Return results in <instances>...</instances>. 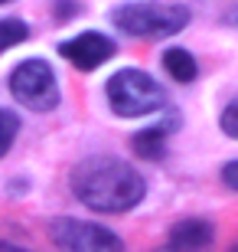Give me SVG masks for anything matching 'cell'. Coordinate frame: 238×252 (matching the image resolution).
<instances>
[{"label": "cell", "instance_id": "obj_1", "mask_svg": "<svg viewBox=\"0 0 238 252\" xmlns=\"http://www.w3.org/2000/svg\"><path fill=\"white\" fill-rule=\"evenodd\" d=\"M144 177L118 158H88L72 170V193L98 213H124L144 200Z\"/></svg>", "mask_w": 238, "mask_h": 252}, {"label": "cell", "instance_id": "obj_2", "mask_svg": "<svg viewBox=\"0 0 238 252\" xmlns=\"http://www.w3.org/2000/svg\"><path fill=\"white\" fill-rule=\"evenodd\" d=\"M111 23L131 36H173L189 23V7L134 0V3H121L111 10Z\"/></svg>", "mask_w": 238, "mask_h": 252}, {"label": "cell", "instance_id": "obj_3", "mask_svg": "<svg viewBox=\"0 0 238 252\" xmlns=\"http://www.w3.org/2000/svg\"><path fill=\"white\" fill-rule=\"evenodd\" d=\"M108 105L121 118H140V115L160 112L166 105V92L157 79H150L140 69H121L108 79Z\"/></svg>", "mask_w": 238, "mask_h": 252}, {"label": "cell", "instance_id": "obj_4", "mask_svg": "<svg viewBox=\"0 0 238 252\" xmlns=\"http://www.w3.org/2000/svg\"><path fill=\"white\" fill-rule=\"evenodd\" d=\"M10 92L20 105L33 112H53L59 105V82L46 59H26L10 75Z\"/></svg>", "mask_w": 238, "mask_h": 252}, {"label": "cell", "instance_id": "obj_5", "mask_svg": "<svg viewBox=\"0 0 238 252\" xmlns=\"http://www.w3.org/2000/svg\"><path fill=\"white\" fill-rule=\"evenodd\" d=\"M49 239L59 252H124V243L98 223H85L72 216H59L49 223Z\"/></svg>", "mask_w": 238, "mask_h": 252}, {"label": "cell", "instance_id": "obj_6", "mask_svg": "<svg viewBox=\"0 0 238 252\" xmlns=\"http://www.w3.org/2000/svg\"><path fill=\"white\" fill-rule=\"evenodd\" d=\"M114 43H111L105 33H82V36L75 39H65V43H59V56H65L69 63L75 65V69H85V72H92V69H98L101 63H108L111 56H114Z\"/></svg>", "mask_w": 238, "mask_h": 252}, {"label": "cell", "instance_id": "obj_7", "mask_svg": "<svg viewBox=\"0 0 238 252\" xmlns=\"http://www.w3.org/2000/svg\"><path fill=\"white\" fill-rule=\"evenodd\" d=\"M215 239V229L206 220H183L170 229L166 239V252H202L209 249V243Z\"/></svg>", "mask_w": 238, "mask_h": 252}, {"label": "cell", "instance_id": "obj_8", "mask_svg": "<svg viewBox=\"0 0 238 252\" xmlns=\"http://www.w3.org/2000/svg\"><path fill=\"white\" fill-rule=\"evenodd\" d=\"M163 69L170 75H173L176 82H192L196 79V59L186 53V49H180V46H173V49H166L163 53Z\"/></svg>", "mask_w": 238, "mask_h": 252}, {"label": "cell", "instance_id": "obj_9", "mask_svg": "<svg viewBox=\"0 0 238 252\" xmlns=\"http://www.w3.org/2000/svg\"><path fill=\"white\" fill-rule=\"evenodd\" d=\"M166 131L170 128L157 125V128H147V131H140V134H134V151L147 160H157L166 148Z\"/></svg>", "mask_w": 238, "mask_h": 252}, {"label": "cell", "instance_id": "obj_10", "mask_svg": "<svg viewBox=\"0 0 238 252\" xmlns=\"http://www.w3.org/2000/svg\"><path fill=\"white\" fill-rule=\"evenodd\" d=\"M26 36H29V27L23 20H0V53L23 43Z\"/></svg>", "mask_w": 238, "mask_h": 252}, {"label": "cell", "instance_id": "obj_11", "mask_svg": "<svg viewBox=\"0 0 238 252\" xmlns=\"http://www.w3.org/2000/svg\"><path fill=\"white\" fill-rule=\"evenodd\" d=\"M17 131H20V118H17L13 112H3V108H0V158H3V154L13 148Z\"/></svg>", "mask_w": 238, "mask_h": 252}, {"label": "cell", "instance_id": "obj_12", "mask_svg": "<svg viewBox=\"0 0 238 252\" xmlns=\"http://www.w3.org/2000/svg\"><path fill=\"white\" fill-rule=\"evenodd\" d=\"M219 125H222V131H225L229 138H238V98L225 105V112H222Z\"/></svg>", "mask_w": 238, "mask_h": 252}, {"label": "cell", "instance_id": "obj_13", "mask_svg": "<svg viewBox=\"0 0 238 252\" xmlns=\"http://www.w3.org/2000/svg\"><path fill=\"white\" fill-rule=\"evenodd\" d=\"M222 180H225L232 190H238V160H229V164L222 167Z\"/></svg>", "mask_w": 238, "mask_h": 252}, {"label": "cell", "instance_id": "obj_14", "mask_svg": "<svg viewBox=\"0 0 238 252\" xmlns=\"http://www.w3.org/2000/svg\"><path fill=\"white\" fill-rule=\"evenodd\" d=\"M75 13V3H69V0H62V3H55V17L59 20H69Z\"/></svg>", "mask_w": 238, "mask_h": 252}, {"label": "cell", "instance_id": "obj_15", "mask_svg": "<svg viewBox=\"0 0 238 252\" xmlns=\"http://www.w3.org/2000/svg\"><path fill=\"white\" fill-rule=\"evenodd\" d=\"M0 252H23V249H17V246H10V243H0Z\"/></svg>", "mask_w": 238, "mask_h": 252}, {"label": "cell", "instance_id": "obj_16", "mask_svg": "<svg viewBox=\"0 0 238 252\" xmlns=\"http://www.w3.org/2000/svg\"><path fill=\"white\" fill-rule=\"evenodd\" d=\"M229 252H238V246H232V249H229Z\"/></svg>", "mask_w": 238, "mask_h": 252}, {"label": "cell", "instance_id": "obj_17", "mask_svg": "<svg viewBox=\"0 0 238 252\" xmlns=\"http://www.w3.org/2000/svg\"><path fill=\"white\" fill-rule=\"evenodd\" d=\"M0 3H10V0H0Z\"/></svg>", "mask_w": 238, "mask_h": 252}]
</instances>
